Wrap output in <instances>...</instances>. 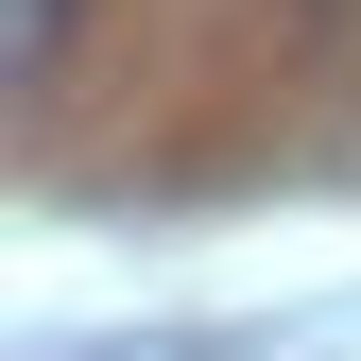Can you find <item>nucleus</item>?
<instances>
[{
  "label": "nucleus",
  "mask_w": 361,
  "mask_h": 361,
  "mask_svg": "<svg viewBox=\"0 0 361 361\" xmlns=\"http://www.w3.org/2000/svg\"><path fill=\"white\" fill-rule=\"evenodd\" d=\"M69 35H86V0H0V104H18V86L69 52Z\"/></svg>",
  "instance_id": "nucleus-1"
}]
</instances>
